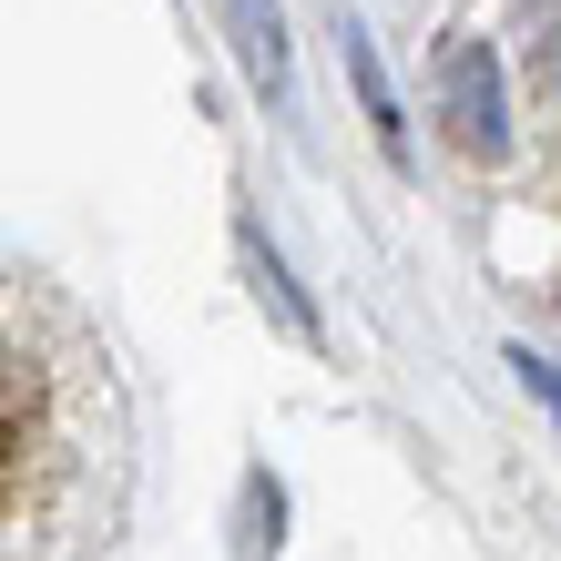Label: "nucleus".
<instances>
[{
  "label": "nucleus",
  "instance_id": "f257e3e1",
  "mask_svg": "<svg viewBox=\"0 0 561 561\" xmlns=\"http://www.w3.org/2000/svg\"><path fill=\"white\" fill-rule=\"evenodd\" d=\"M134 480L144 419L103 317L0 255V561H113Z\"/></svg>",
  "mask_w": 561,
  "mask_h": 561
},
{
  "label": "nucleus",
  "instance_id": "f03ea898",
  "mask_svg": "<svg viewBox=\"0 0 561 561\" xmlns=\"http://www.w3.org/2000/svg\"><path fill=\"white\" fill-rule=\"evenodd\" d=\"M439 92H449V123H459V144H470V153H501V144H511V113H501V61H490V42H449Z\"/></svg>",
  "mask_w": 561,
  "mask_h": 561
},
{
  "label": "nucleus",
  "instance_id": "7ed1b4c3",
  "mask_svg": "<svg viewBox=\"0 0 561 561\" xmlns=\"http://www.w3.org/2000/svg\"><path fill=\"white\" fill-rule=\"evenodd\" d=\"M236 11V51H245V72L266 82V92H286V31H276V0H225Z\"/></svg>",
  "mask_w": 561,
  "mask_h": 561
},
{
  "label": "nucleus",
  "instance_id": "20e7f679",
  "mask_svg": "<svg viewBox=\"0 0 561 561\" xmlns=\"http://www.w3.org/2000/svg\"><path fill=\"white\" fill-rule=\"evenodd\" d=\"M511 368H520V378H531V388H541V399L561 409V368H551V357H511Z\"/></svg>",
  "mask_w": 561,
  "mask_h": 561
}]
</instances>
